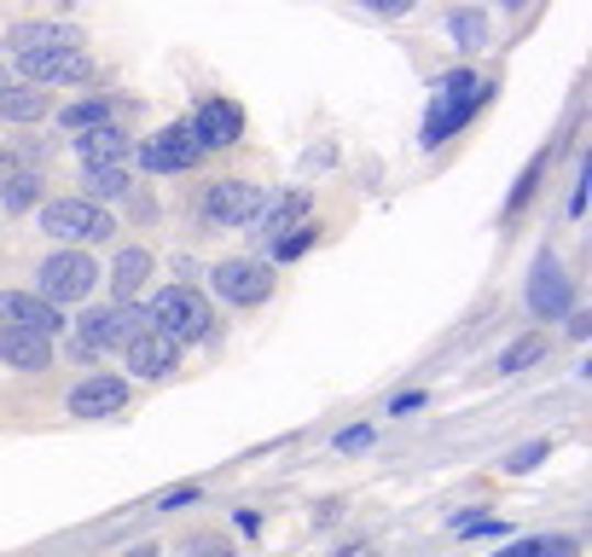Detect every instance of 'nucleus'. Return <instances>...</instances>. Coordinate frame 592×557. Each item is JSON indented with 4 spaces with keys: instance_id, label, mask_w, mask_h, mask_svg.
<instances>
[{
    "instance_id": "bb28decb",
    "label": "nucleus",
    "mask_w": 592,
    "mask_h": 557,
    "mask_svg": "<svg viewBox=\"0 0 592 557\" xmlns=\"http://www.w3.org/2000/svg\"><path fill=\"white\" fill-rule=\"evenodd\" d=\"M30 186H35V175L24 169V175H18V180L7 186V192H0V198H7V210H24V203H30Z\"/></svg>"
},
{
    "instance_id": "0eeeda50",
    "label": "nucleus",
    "mask_w": 592,
    "mask_h": 557,
    "mask_svg": "<svg viewBox=\"0 0 592 557\" xmlns=\"http://www.w3.org/2000/svg\"><path fill=\"white\" fill-rule=\"evenodd\" d=\"M210 285H215V297H221V302H233V308H256V302H268L273 274H268L261 261H250V256H227V261H215Z\"/></svg>"
},
{
    "instance_id": "39448f33",
    "label": "nucleus",
    "mask_w": 592,
    "mask_h": 557,
    "mask_svg": "<svg viewBox=\"0 0 592 557\" xmlns=\"http://www.w3.org/2000/svg\"><path fill=\"white\" fill-rule=\"evenodd\" d=\"M93 285H99V267L81 256V250H58L35 267V297L41 302H88L93 297Z\"/></svg>"
},
{
    "instance_id": "7c9ffc66",
    "label": "nucleus",
    "mask_w": 592,
    "mask_h": 557,
    "mask_svg": "<svg viewBox=\"0 0 592 557\" xmlns=\"http://www.w3.org/2000/svg\"><path fill=\"white\" fill-rule=\"evenodd\" d=\"M187 500H198V488H175L169 500H163V511H175V505H187Z\"/></svg>"
},
{
    "instance_id": "4468645a",
    "label": "nucleus",
    "mask_w": 592,
    "mask_h": 557,
    "mask_svg": "<svg viewBox=\"0 0 592 557\" xmlns=\"http://www.w3.org/2000/svg\"><path fill=\"white\" fill-rule=\"evenodd\" d=\"M122 360H129V371H134V378H169V371L180 366V348L169 343V337H157L152 332V325H146V332H134L129 343H122Z\"/></svg>"
},
{
    "instance_id": "7ed1b4c3",
    "label": "nucleus",
    "mask_w": 592,
    "mask_h": 557,
    "mask_svg": "<svg viewBox=\"0 0 592 557\" xmlns=\"http://www.w3.org/2000/svg\"><path fill=\"white\" fill-rule=\"evenodd\" d=\"M41 233L70 244V250H81V244H105L116 233V221L105 203H88V198H53L47 210H41Z\"/></svg>"
},
{
    "instance_id": "412c9836",
    "label": "nucleus",
    "mask_w": 592,
    "mask_h": 557,
    "mask_svg": "<svg viewBox=\"0 0 592 557\" xmlns=\"http://www.w3.org/2000/svg\"><path fill=\"white\" fill-rule=\"evenodd\" d=\"M81 180H88V203H105L116 192H129V163H105V169H81Z\"/></svg>"
},
{
    "instance_id": "aec40b11",
    "label": "nucleus",
    "mask_w": 592,
    "mask_h": 557,
    "mask_svg": "<svg viewBox=\"0 0 592 557\" xmlns=\"http://www.w3.org/2000/svg\"><path fill=\"white\" fill-rule=\"evenodd\" d=\"M146 279H152V250L129 244V250L116 256V267H111V291H116V302H134L139 291H146Z\"/></svg>"
},
{
    "instance_id": "c756f323",
    "label": "nucleus",
    "mask_w": 592,
    "mask_h": 557,
    "mask_svg": "<svg viewBox=\"0 0 592 557\" xmlns=\"http://www.w3.org/2000/svg\"><path fill=\"white\" fill-rule=\"evenodd\" d=\"M366 442H372V430H343V436H337L343 453H355V447H366Z\"/></svg>"
},
{
    "instance_id": "2eb2a0df",
    "label": "nucleus",
    "mask_w": 592,
    "mask_h": 557,
    "mask_svg": "<svg viewBox=\"0 0 592 557\" xmlns=\"http://www.w3.org/2000/svg\"><path fill=\"white\" fill-rule=\"evenodd\" d=\"M569 302H576V285L563 279V267L552 256H546L535 267V285H528V308H535L540 320H558V314H569Z\"/></svg>"
},
{
    "instance_id": "393cba45",
    "label": "nucleus",
    "mask_w": 592,
    "mask_h": 557,
    "mask_svg": "<svg viewBox=\"0 0 592 557\" xmlns=\"http://www.w3.org/2000/svg\"><path fill=\"white\" fill-rule=\"evenodd\" d=\"M175 557H233V546L221 541V534H192V541H180Z\"/></svg>"
},
{
    "instance_id": "f257e3e1",
    "label": "nucleus",
    "mask_w": 592,
    "mask_h": 557,
    "mask_svg": "<svg viewBox=\"0 0 592 557\" xmlns=\"http://www.w3.org/2000/svg\"><path fill=\"white\" fill-rule=\"evenodd\" d=\"M146 325H152L157 337H169V343L180 348V343L210 337L215 314H210V302H203L192 285H163V291L152 297V308H146Z\"/></svg>"
},
{
    "instance_id": "f03ea898",
    "label": "nucleus",
    "mask_w": 592,
    "mask_h": 557,
    "mask_svg": "<svg viewBox=\"0 0 592 557\" xmlns=\"http://www.w3.org/2000/svg\"><path fill=\"white\" fill-rule=\"evenodd\" d=\"M134 332H146V308H134V302L93 308V314H81V325L70 332V355H76V366H81V360L93 366L105 348H122Z\"/></svg>"
},
{
    "instance_id": "9b49d317",
    "label": "nucleus",
    "mask_w": 592,
    "mask_h": 557,
    "mask_svg": "<svg viewBox=\"0 0 592 557\" xmlns=\"http://www.w3.org/2000/svg\"><path fill=\"white\" fill-rule=\"evenodd\" d=\"M0 325H12V332H35V337H58L65 332V314H58L53 302H41L35 291H0Z\"/></svg>"
},
{
    "instance_id": "473e14b6",
    "label": "nucleus",
    "mask_w": 592,
    "mask_h": 557,
    "mask_svg": "<svg viewBox=\"0 0 592 557\" xmlns=\"http://www.w3.org/2000/svg\"><path fill=\"white\" fill-rule=\"evenodd\" d=\"M0 93H7V70H0Z\"/></svg>"
},
{
    "instance_id": "dca6fc26",
    "label": "nucleus",
    "mask_w": 592,
    "mask_h": 557,
    "mask_svg": "<svg viewBox=\"0 0 592 557\" xmlns=\"http://www.w3.org/2000/svg\"><path fill=\"white\" fill-rule=\"evenodd\" d=\"M7 47H12V58H30V53H53V47H81V30H70V24H18L12 35H7Z\"/></svg>"
},
{
    "instance_id": "cd10ccee",
    "label": "nucleus",
    "mask_w": 592,
    "mask_h": 557,
    "mask_svg": "<svg viewBox=\"0 0 592 557\" xmlns=\"http://www.w3.org/2000/svg\"><path fill=\"white\" fill-rule=\"evenodd\" d=\"M546 453H552V442H528V447H523V453H517V459L505 465V470H535V465L546 459Z\"/></svg>"
},
{
    "instance_id": "1a4fd4ad",
    "label": "nucleus",
    "mask_w": 592,
    "mask_h": 557,
    "mask_svg": "<svg viewBox=\"0 0 592 557\" xmlns=\"http://www.w3.org/2000/svg\"><path fill=\"white\" fill-rule=\"evenodd\" d=\"M70 419H116L122 406H129V378H116V371H93V378H81L70 389Z\"/></svg>"
},
{
    "instance_id": "a878e982",
    "label": "nucleus",
    "mask_w": 592,
    "mask_h": 557,
    "mask_svg": "<svg viewBox=\"0 0 592 557\" xmlns=\"http://www.w3.org/2000/svg\"><path fill=\"white\" fill-rule=\"evenodd\" d=\"M309 244H314V226H297L291 238H279V244H273V256H279V261H297L302 250H309Z\"/></svg>"
},
{
    "instance_id": "f3484780",
    "label": "nucleus",
    "mask_w": 592,
    "mask_h": 557,
    "mask_svg": "<svg viewBox=\"0 0 592 557\" xmlns=\"http://www.w3.org/2000/svg\"><path fill=\"white\" fill-rule=\"evenodd\" d=\"M76 157L81 169H105V163H129V134L116 129V122H105V129H88L76 140Z\"/></svg>"
},
{
    "instance_id": "a211bd4d",
    "label": "nucleus",
    "mask_w": 592,
    "mask_h": 557,
    "mask_svg": "<svg viewBox=\"0 0 592 557\" xmlns=\"http://www.w3.org/2000/svg\"><path fill=\"white\" fill-rule=\"evenodd\" d=\"M0 360L18 366V371H47L53 343L35 337V332H12V325H0Z\"/></svg>"
},
{
    "instance_id": "5701e85b",
    "label": "nucleus",
    "mask_w": 592,
    "mask_h": 557,
    "mask_svg": "<svg viewBox=\"0 0 592 557\" xmlns=\"http://www.w3.org/2000/svg\"><path fill=\"white\" fill-rule=\"evenodd\" d=\"M540 355H546V337H540V332H528V337H517V343L500 355V371H528Z\"/></svg>"
},
{
    "instance_id": "20e7f679",
    "label": "nucleus",
    "mask_w": 592,
    "mask_h": 557,
    "mask_svg": "<svg viewBox=\"0 0 592 557\" xmlns=\"http://www.w3.org/2000/svg\"><path fill=\"white\" fill-rule=\"evenodd\" d=\"M494 93L488 81H477L471 70H459V76H447L442 81V93L431 99V122H424V146H442L454 129H465V116H471L482 99Z\"/></svg>"
},
{
    "instance_id": "9d476101",
    "label": "nucleus",
    "mask_w": 592,
    "mask_h": 557,
    "mask_svg": "<svg viewBox=\"0 0 592 557\" xmlns=\"http://www.w3.org/2000/svg\"><path fill=\"white\" fill-rule=\"evenodd\" d=\"M297 226H309V192H279V198H261V210L250 221V238L273 250L279 238L297 233Z\"/></svg>"
},
{
    "instance_id": "f8f14e48",
    "label": "nucleus",
    "mask_w": 592,
    "mask_h": 557,
    "mask_svg": "<svg viewBox=\"0 0 592 557\" xmlns=\"http://www.w3.org/2000/svg\"><path fill=\"white\" fill-rule=\"evenodd\" d=\"M238 134H244V111L233 105V99H210V105H198V116H192L198 152H227V146H238Z\"/></svg>"
},
{
    "instance_id": "423d86ee",
    "label": "nucleus",
    "mask_w": 592,
    "mask_h": 557,
    "mask_svg": "<svg viewBox=\"0 0 592 557\" xmlns=\"http://www.w3.org/2000/svg\"><path fill=\"white\" fill-rule=\"evenodd\" d=\"M256 210H261V186H250V180H215L198 198V215L210 226H250Z\"/></svg>"
},
{
    "instance_id": "6e6552de",
    "label": "nucleus",
    "mask_w": 592,
    "mask_h": 557,
    "mask_svg": "<svg viewBox=\"0 0 592 557\" xmlns=\"http://www.w3.org/2000/svg\"><path fill=\"white\" fill-rule=\"evenodd\" d=\"M203 152H198V140H192V122H169V129H157L146 146H139V163H146L152 175H180V169H192Z\"/></svg>"
},
{
    "instance_id": "2f4dec72",
    "label": "nucleus",
    "mask_w": 592,
    "mask_h": 557,
    "mask_svg": "<svg viewBox=\"0 0 592 557\" xmlns=\"http://www.w3.org/2000/svg\"><path fill=\"white\" fill-rule=\"evenodd\" d=\"M129 557H163V552H157V546H152V541H146V546H134V552H129Z\"/></svg>"
},
{
    "instance_id": "6ab92c4d",
    "label": "nucleus",
    "mask_w": 592,
    "mask_h": 557,
    "mask_svg": "<svg viewBox=\"0 0 592 557\" xmlns=\"http://www.w3.org/2000/svg\"><path fill=\"white\" fill-rule=\"evenodd\" d=\"M0 116L18 122V129H30V122L53 116V99H47V88H30V81H7V93H0Z\"/></svg>"
},
{
    "instance_id": "ddd939ff",
    "label": "nucleus",
    "mask_w": 592,
    "mask_h": 557,
    "mask_svg": "<svg viewBox=\"0 0 592 557\" xmlns=\"http://www.w3.org/2000/svg\"><path fill=\"white\" fill-rule=\"evenodd\" d=\"M18 70H24L30 88H58V81H81V76H88V53H81V47L30 53V58H18Z\"/></svg>"
},
{
    "instance_id": "4be33fe9",
    "label": "nucleus",
    "mask_w": 592,
    "mask_h": 557,
    "mask_svg": "<svg viewBox=\"0 0 592 557\" xmlns=\"http://www.w3.org/2000/svg\"><path fill=\"white\" fill-rule=\"evenodd\" d=\"M58 122H65L70 134H88V129H105V122H116V111L105 105V99H81V105L58 111Z\"/></svg>"
},
{
    "instance_id": "b1692460",
    "label": "nucleus",
    "mask_w": 592,
    "mask_h": 557,
    "mask_svg": "<svg viewBox=\"0 0 592 557\" xmlns=\"http://www.w3.org/2000/svg\"><path fill=\"white\" fill-rule=\"evenodd\" d=\"M447 30H454V41H459L465 53H477L482 41H488V18L482 12H454V18H447Z\"/></svg>"
},
{
    "instance_id": "c85d7f7f",
    "label": "nucleus",
    "mask_w": 592,
    "mask_h": 557,
    "mask_svg": "<svg viewBox=\"0 0 592 557\" xmlns=\"http://www.w3.org/2000/svg\"><path fill=\"white\" fill-rule=\"evenodd\" d=\"M18 175H24V163H18V157H7V152H0V192H7V186H12Z\"/></svg>"
}]
</instances>
